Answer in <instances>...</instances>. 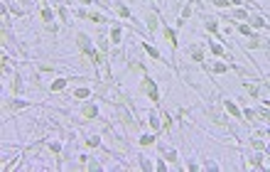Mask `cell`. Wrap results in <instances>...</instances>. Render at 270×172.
I'll use <instances>...</instances> for the list:
<instances>
[{
	"instance_id": "7a4b0ae2",
	"label": "cell",
	"mask_w": 270,
	"mask_h": 172,
	"mask_svg": "<svg viewBox=\"0 0 270 172\" xmlns=\"http://www.w3.org/2000/svg\"><path fill=\"white\" fill-rule=\"evenodd\" d=\"M64 86H66V79H57V81L52 84V91H61Z\"/></svg>"
},
{
	"instance_id": "5b68a950",
	"label": "cell",
	"mask_w": 270,
	"mask_h": 172,
	"mask_svg": "<svg viewBox=\"0 0 270 172\" xmlns=\"http://www.w3.org/2000/svg\"><path fill=\"white\" fill-rule=\"evenodd\" d=\"M74 96H76V99H86V96H88V89H79Z\"/></svg>"
},
{
	"instance_id": "ba28073f",
	"label": "cell",
	"mask_w": 270,
	"mask_h": 172,
	"mask_svg": "<svg viewBox=\"0 0 270 172\" xmlns=\"http://www.w3.org/2000/svg\"><path fill=\"white\" fill-rule=\"evenodd\" d=\"M211 52H214V54H219V57H221V54H224V49H221V47H219V44H214V42H211Z\"/></svg>"
},
{
	"instance_id": "277c9868",
	"label": "cell",
	"mask_w": 270,
	"mask_h": 172,
	"mask_svg": "<svg viewBox=\"0 0 270 172\" xmlns=\"http://www.w3.org/2000/svg\"><path fill=\"white\" fill-rule=\"evenodd\" d=\"M140 143H142V145H152V143H155V138H152V135H142V138H140Z\"/></svg>"
},
{
	"instance_id": "3957f363",
	"label": "cell",
	"mask_w": 270,
	"mask_h": 172,
	"mask_svg": "<svg viewBox=\"0 0 270 172\" xmlns=\"http://www.w3.org/2000/svg\"><path fill=\"white\" fill-rule=\"evenodd\" d=\"M145 52H147L150 57H155V59L160 57V54H157V49H155V47H150V44H145Z\"/></svg>"
},
{
	"instance_id": "6da1fadb",
	"label": "cell",
	"mask_w": 270,
	"mask_h": 172,
	"mask_svg": "<svg viewBox=\"0 0 270 172\" xmlns=\"http://www.w3.org/2000/svg\"><path fill=\"white\" fill-rule=\"evenodd\" d=\"M226 111H228L233 118H238V116H241V111L236 108V103H233V101H226Z\"/></svg>"
},
{
	"instance_id": "5bb4252c",
	"label": "cell",
	"mask_w": 270,
	"mask_h": 172,
	"mask_svg": "<svg viewBox=\"0 0 270 172\" xmlns=\"http://www.w3.org/2000/svg\"><path fill=\"white\" fill-rule=\"evenodd\" d=\"M81 3H91V0H81Z\"/></svg>"
},
{
	"instance_id": "4fadbf2b",
	"label": "cell",
	"mask_w": 270,
	"mask_h": 172,
	"mask_svg": "<svg viewBox=\"0 0 270 172\" xmlns=\"http://www.w3.org/2000/svg\"><path fill=\"white\" fill-rule=\"evenodd\" d=\"M214 71H216V74H221V71H226V66H224V64H216V66H214Z\"/></svg>"
},
{
	"instance_id": "52a82bcc",
	"label": "cell",
	"mask_w": 270,
	"mask_h": 172,
	"mask_svg": "<svg viewBox=\"0 0 270 172\" xmlns=\"http://www.w3.org/2000/svg\"><path fill=\"white\" fill-rule=\"evenodd\" d=\"M238 30H241V35H246V37H250V27H248V25H241Z\"/></svg>"
},
{
	"instance_id": "7c38bea8",
	"label": "cell",
	"mask_w": 270,
	"mask_h": 172,
	"mask_svg": "<svg viewBox=\"0 0 270 172\" xmlns=\"http://www.w3.org/2000/svg\"><path fill=\"white\" fill-rule=\"evenodd\" d=\"M214 5H219V8H226V5H228V0H214Z\"/></svg>"
},
{
	"instance_id": "30bf717a",
	"label": "cell",
	"mask_w": 270,
	"mask_h": 172,
	"mask_svg": "<svg viewBox=\"0 0 270 172\" xmlns=\"http://www.w3.org/2000/svg\"><path fill=\"white\" fill-rule=\"evenodd\" d=\"M111 37H113V39H116V42H118V39H120V30H118V27H116V30H113V32H111Z\"/></svg>"
},
{
	"instance_id": "9c48e42d",
	"label": "cell",
	"mask_w": 270,
	"mask_h": 172,
	"mask_svg": "<svg viewBox=\"0 0 270 172\" xmlns=\"http://www.w3.org/2000/svg\"><path fill=\"white\" fill-rule=\"evenodd\" d=\"M42 17H44V20H47V22H49V20H52V17H54V15H52V10H42Z\"/></svg>"
},
{
	"instance_id": "8992f818",
	"label": "cell",
	"mask_w": 270,
	"mask_h": 172,
	"mask_svg": "<svg viewBox=\"0 0 270 172\" xmlns=\"http://www.w3.org/2000/svg\"><path fill=\"white\" fill-rule=\"evenodd\" d=\"M83 116H96V108H94V106H86V108H83Z\"/></svg>"
},
{
	"instance_id": "8fae6325",
	"label": "cell",
	"mask_w": 270,
	"mask_h": 172,
	"mask_svg": "<svg viewBox=\"0 0 270 172\" xmlns=\"http://www.w3.org/2000/svg\"><path fill=\"white\" fill-rule=\"evenodd\" d=\"M165 37H167L169 42H174V32H172V30H165Z\"/></svg>"
}]
</instances>
